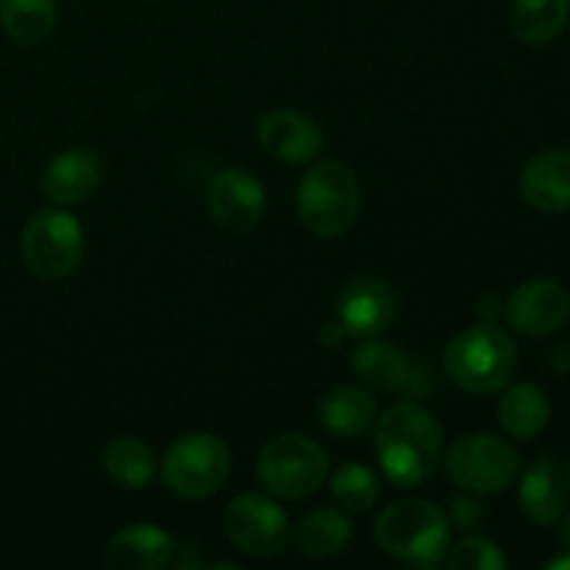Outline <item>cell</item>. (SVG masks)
Here are the masks:
<instances>
[{"label":"cell","mask_w":570,"mask_h":570,"mask_svg":"<svg viewBox=\"0 0 570 570\" xmlns=\"http://www.w3.org/2000/svg\"><path fill=\"white\" fill-rule=\"evenodd\" d=\"M259 145L278 161L287 165H306L317 159L323 150V128L315 117L304 115L298 109H273L267 111L256 128Z\"/></svg>","instance_id":"4fadbf2b"},{"label":"cell","mask_w":570,"mask_h":570,"mask_svg":"<svg viewBox=\"0 0 570 570\" xmlns=\"http://www.w3.org/2000/svg\"><path fill=\"white\" fill-rule=\"evenodd\" d=\"M256 476L276 499H306L328 479V454L317 440L301 432L276 434L256 456Z\"/></svg>","instance_id":"5b68a950"},{"label":"cell","mask_w":570,"mask_h":570,"mask_svg":"<svg viewBox=\"0 0 570 570\" xmlns=\"http://www.w3.org/2000/svg\"><path fill=\"white\" fill-rule=\"evenodd\" d=\"M328 488H332V499L348 512H367L379 501V493H382L376 473L367 465H360V462H348V465L337 468L332 473Z\"/></svg>","instance_id":"d4e9b609"},{"label":"cell","mask_w":570,"mask_h":570,"mask_svg":"<svg viewBox=\"0 0 570 570\" xmlns=\"http://www.w3.org/2000/svg\"><path fill=\"white\" fill-rule=\"evenodd\" d=\"M566 479H568V490H570V462H568V471H566Z\"/></svg>","instance_id":"1f68e13d"},{"label":"cell","mask_w":570,"mask_h":570,"mask_svg":"<svg viewBox=\"0 0 570 570\" xmlns=\"http://www.w3.org/2000/svg\"><path fill=\"white\" fill-rule=\"evenodd\" d=\"M22 262L42 282L70 276L83 259V228L70 212L39 209L22 232Z\"/></svg>","instance_id":"52a82bcc"},{"label":"cell","mask_w":570,"mask_h":570,"mask_svg":"<svg viewBox=\"0 0 570 570\" xmlns=\"http://www.w3.org/2000/svg\"><path fill=\"white\" fill-rule=\"evenodd\" d=\"M376 399L365 387H356V384H340V387L328 390L321 399V406H317L321 426L332 432L334 438L343 440L365 434L376 423Z\"/></svg>","instance_id":"d6986e66"},{"label":"cell","mask_w":570,"mask_h":570,"mask_svg":"<svg viewBox=\"0 0 570 570\" xmlns=\"http://www.w3.org/2000/svg\"><path fill=\"white\" fill-rule=\"evenodd\" d=\"M376 456L399 488L429 482L443 460V426L421 404L401 401L376 417Z\"/></svg>","instance_id":"6da1fadb"},{"label":"cell","mask_w":570,"mask_h":570,"mask_svg":"<svg viewBox=\"0 0 570 570\" xmlns=\"http://www.w3.org/2000/svg\"><path fill=\"white\" fill-rule=\"evenodd\" d=\"M451 521H454V527L465 529V532H471V529H476L479 523L484 521V507H482V501L465 499V495H460V499H454V501H451Z\"/></svg>","instance_id":"4316f807"},{"label":"cell","mask_w":570,"mask_h":570,"mask_svg":"<svg viewBox=\"0 0 570 570\" xmlns=\"http://www.w3.org/2000/svg\"><path fill=\"white\" fill-rule=\"evenodd\" d=\"M570 0H512L510 26L523 45L554 42L568 26Z\"/></svg>","instance_id":"7402d4cb"},{"label":"cell","mask_w":570,"mask_h":570,"mask_svg":"<svg viewBox=\"0 0 570 570\" xmlns=\"http://www.w3.org/2000/svg\"><path fill=\"white\" fill-rule=\"evenodd\" d=\"M176 538L156 523L120 529L106 546V566L115 570H161L173 562Z\"/></svg>","instance_id":"9a60e30c"},{"label":"cell","mask_w":570,"mask_h":570,"mask_svg":"<svg viewBox=\"0 0 570 570\" xmlns=\"http://www.w3.org/2000/svg\"><path fill=\"white\" fill-rule=\"evenodd\" d=\"M104 468L120 488L139 490L154 479L156 456L150 443L134 434H120L104 449Z\"/></svg>","instance_id":"603a6c76"},{"label":"cell","mask_w":570,"mask_h":570,"mask_svg":"<svg viewBox=\"0 0 570 570\" xmlns=\"http://www.w3.org/2000/svg\"><path fill=\"white\" fill-rule=\"evenodd\" d=\"M445 473L468 493L490 495L510 488L521 473V456L507 440L490 432H471L445 454Z\"/></svg>","instance_id":"ba28073f"},{"label":"cell","mask_w":570,"mask_h":570,"mask_svg":"<svg viewBox=\"0 0 570 570\" xmlns=\"http://www.w3.org/2000/svg\"><path fill=\"white\" fill-rule=\"evenodd\" d=\"M501 312H504V306H501L499 295H482V301H479V315H482L484 321L495 323Z\"/></svg>","instance_id":"83f0119b"},{"label":"cell","mask_w":570,"mask_h":570,"mask_svg":"<svg viewBox=\"0 0 570 570\" xmlns=\"http://www.w3.org/2000/svg\"><path fill=\"white\" fill-rule=\"evenodd\" d=\"M443 566L451 570H504L507 557L493 540L482 534H468L456 546H449Z\"/></svg>","instance_id":"484cf974"},{"label":"cell","mask_w":570,"mask_h":570,"mask_svg":"<svg viewBox=\"0 0 570 570\" xmlns=\"http://www.w3.org/2000/svg\"><path fill=\"white\" fill-rule=\"evenodd\" d=\"M295 546L306 557H334L351 543L354 538V523L343 510L334 507H321V510L306 512L295 527Z\"/></svg>","instance_id":"44dd1931"},{"label":"cell","mask_w":570,"mask_h":570,"mask_svg":"<svg viewBox=\"0 0 570 570\" xmlns=\"http://www.w3.org/2000/svg\"><path fill=\"white\" fill-rule=\"evenodd\" d=\"M518 501H521L523 515L532 523H540V527L557 523L568 510L566 473L557 468V462L538 460L534 465H529V471L521 476Z\"/></svg>","instance_id":"ac0fdd59"},{"label":"cell","mask_w":570,"mask_h":570,"mask_svg":"<svg viewBox=\"0 0 570 570\" xmlns=\"http://www.w3.org/2000/svg\"><path fill=\"white\" fill-rule=\"evenodd\" d=\"M546 568H549V570H570V551L566 557H557V560H551Z\"/></svg>","instance_id":"f546056e"},{"label":"cell","mask_w":570,"mask_h":570,"mask_svg":"<svg viewBox=\"0 0 570 570\" xmlns=\"http://www.w3.org/2000/svg\"><path fill=\"white\" fill-rule=\"evenodd\" d=\"M232 473V454L217 434H181L161 460V479L167 490L181 499H209L226 484Z\"/></svg>","instance_id":"8992f818"},{"label":"cell","mask_w":570,"mask_h":570,"mask_svg":"<svg viewBox=\"0 0 570 570\" xmlns=\"http://www.w3.org/2000/svg\"><path fill=\"white\" fill-rule=\"evenodd\" d=\"M0 26L20 45H42L56 28L53 0H0Z\"/></svg>","instance_id":"cb8c5ba5"},{"label":"cell","mask_w":570,"mask_h":570,"mask_svg":"<svg viewBox=\"0 0 570 570\" xmlns=\"http://www.w3.org/2000/svg\"><path fill=\"white\" fill-rule=\"evenodd\" d=\"M267 195L256 176L243 167H226L209 181V215L226 232H250L265 217Z\"/></svg>","instance_id":"8fae6325"},{"label":"cell","mask_w":570,"mask_h":570,"mask_svg":"<svg viewBox=\"0 0 570 570\" xmlns=\"http://www.w3.org/2000/svg\"><path fill=\"white\" fill-rule=\"evenodd\" d=\"M560 540H562V546H566V549L570 551V512H568L566 521H562V527H560Z\"/></svg>","instance_id":"4dcf8cb0"},{"label":"cell","mask_w":570,"mask_h":570,"mask_svg":"<svg viewBox=\"0 0 570 570\" xmlns=\"http://www.w3.org/2000/svg\"><path fill=\"white\" fill-rule=\"evenodd\" d=\"M521 195L532 209L557 215L570 209V150H546L521 173Z\"/></svg>","instance_id":"e0dca14e"},{"label":"cell","mask_w":570,"mask_h":570,"mask_svg":"<svg viewBox=\"0 0 570 570\" xmlns=\"http://www.w3.org/2000/svg\"><path fill=\"white\" fill-rule=\"evenodd\" d=\"M360 181L343 161H321L309 167L298 181V217L315 237H340L354 226L360 215Z\"/></svg>","instance_id":"277c9868"},{"label":"cell","mask_w":570,"mask_h":570,"mask_svg":"<svg viewBox=\"0 0 570 570\" xmlns=\"http://www.w3.org/2000/svg\"><path fill=\"white\" fill-rule=\"evenodd\" d=\"M376 543L412 568L443 566L451 546V521L432 501H399L376 518Z\"/></svg>","instance_id":"3957f363"},{"label":"cell","mask_w":570,"mask_h":570,"mask_svg":"<svg viewBox=\"0 0 570 570\" xmlns=\"http://www.w3.org/2000/svg\"><path fill=\"white\" fill-rule=\"evenodd\" d=\"M223 527L234 549L267 560L289 540V518L282 507L262 493H243L223 512Z\"/></svg>","instance_id":"9c48e42d"},{"label":"cell","mask_w":570,"mask_h":570,"mask_svg":"<svg viewBox=\"0 0 570 570\" xmlns=\"http://www.w3.org/2000/svg\"><path fill=\"white\" fill-rule=\"evenodd\" d=\"M100 161L92 150H65L53 156L42 173V195L50 204L76 206L92 198L100 187Z\"/></svg>","instance_id":"2e32d148"},{"label":"cell","mask_w":570,"mask_h":570,"mask_svg":"<svg viewBox=\"0 0 570 570\" xmlns=\"http://www.w3.org/2000/svg\"><path fill=\"white\" fill-rule=\"evenodd\" d=\"M551 421V401L538 384H512L499 401V423L510 438L534 440Z\"/></svg>","instance_id":"ffe728a7"},{"label":"cell","mask_w":570,"mask_h":570,"mask_svg":"<svg viewBox=\"0 0 570 570\" xmlns=\"http://www.w3.org/2000/svg\"><path fill=\"white\" fill-rule=\"evenodd\" d=\"M445 373L465 393L490 395L512 382L518 367V345L495 323H476L449 343L443 354Z\"/></svg>","instance_id":"7a4b0ae2"},{"label":"cell","mask_w":570,"mask_h":570,"mask_svg":"<svg viewBox=\"0 0 570 570\" xmlns=\"http://www.w3.org/2000/svg\"><path fill=\"white\" fill-rule=\"evenodd\" d=\"M507 321L518 334L527 337H549L566 326L570 315V295L554 278H529L504 306Z\"/></svg>","instance_id":"7c38bea8"},{"label":"cell","mask_w":570,"mask_h":570,"mask_svg":"<svg viewBox=\"0 0 570 570\" xmlns=\"http://www.w3.org/2000/svg\"><path fill=\"white\" fill-rule=\"evenodd\" d=\"M351 365H354L356 376L367 384V387L379 390L387 395H412L421 399L429 395V376L423 367H417L399 345L379 343V340L367 337L360 348L351 354Z\"/></svg>","instance_id":"30bf717a"},{"label":"cell","mask_w":570,"mask_h":570,"mask_svg":"<svg viewBox=\"0 0 570 570\" xmlns=\"http://www.w3.org/2000/svg\"><path fill=\"white\" fill-rule=\"evenodd\" d=\"M395 295L382 278H354L337 298V323L351 337H376L393 323Z\"/></svg>","instance_id":"5bb4252c"},{"label":"cell","mask_w":570,"mask_h":570,"mask_svg":"<svg viewBox=\"0 0 570 570\" xmlns=\"http://www.w3.org/2000/svg\"><path fill=\"white\" fill-rule=\"evenodd\" d=\"M551 365H554L557 373H570V345L557 348V354L551 356Z\"/></svg>","instance_id":"f1b7e54d"}]
</instances>
